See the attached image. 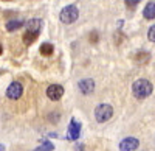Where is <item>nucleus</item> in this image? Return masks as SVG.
Segmentation results:
<instances>
[{
    "mask_svg": "<svg viewBox=\"0 0 155 151\" xmlns=\"http://www.w3.org/2000/svg\"><path fill=\"white\" fill-rule=\"evenodd\" d=\"M152 91H153L152 83L147 80H137L132 86V92L137 98H146L152 94Z\"/></svg>",
    "mask_w": 155,
    "mask_h": 151,
    "instance_id": "nucleus-1",
    "label": "nucleus"
},
{
    "mask_svg": "<svg viewBox=\"0 0 155 151\" xmlns=\"http://www.w3.org/2000/svg\"><path fill=\"white\" fill-rule=\"evenodd\" d=\"M78 16H79V11H78V8H76L74 5H68V6H65V8L61 11L59 19H61V22H64V23H73V22L78 19Z\"/></svg>",
    "mask_w": 155,
    "mask_h": 151,
    "instance_id": "nucleus-2",
    "label": "nucleus"
},
{
    "mask_svg": "<svg viewBox=\"0 0 155 151\" xmlns=\"http://www.w3.org/2000/svg\"><path fill=\"white\" fill-rule=\"evenodd\" d=\"M112 115H113V108L110 105H99L95 109V118L99 123H104V122L110 120Z\"/></svg>",
    "mask_w": 155,
    "mask_h": 151,
    "instance_id": "nucleus-3",
    "label": "nucleus"
},
{
    "mask_svg": "<svg viewBox=\"0 0 155 151\" xmlns=\"http://www.w3.org/2000/svg\"><path fill=\"white\" fill-rule=\"evenodd\" d=\"M22 94H23V86L19 81H12L6 89V97L9 100H19Z\"/></svg>",
    "mask_w": 155,
    "mask_h": 151,
    "instance_id": "nucleus-4",
    "label": "nucleus"
},
{
    "mask_svg": "<svg viewBox=\"0 0 155 151\" xmlns=\"http://www.w3.org/2000/svg\"><path fill=\"white\" fill-rule=\"evenodd\" d=\"M64 95V87L61 84H51L48 86L47 89V97L50 100H53V101H58V100H61Z\"/></svg>",
    "mask_w": 155,
    "mask_h": 151,
    "instance_id": "nucleus-5",
    "label": "nucleus"
},
{
    "mask_svg": "<svg viewBox=\"0 0 155 151\" xmlns=\"http://www.w3.org/2000/svg\"><path fill=\"white\" fill-rule=\"evenodd\" d=\"M79 134H81V123L73 118L70 122V126H68V131H67V139L68 140H78Z\"/></svg>",
    "mask_w": 155,
    "mask_h": 151,
    "instance_id": "nucleus-6",
    "label": "nucleus"
},
{
    "mask_svg": "<svg viewBox=\"0 0 155 151\" xmlns=\"http://www.w3.org/2000/svg\"><path fill=\"white\" fill-rule=\"evenodd\" d=\"M138 146H140V142L135 137H127V139L121 140V143H120L121 151H135Z\"/></svg>",
    "mask_w": 155,
    "mask_h": 151,
    "instance_id": "nucleus-7",
    "label": "nucleus"
},
{
    "mask_svg": "<svg viewBox=\"0 0 155 151\" xmlns=\"http://www.w3.org/2000/svg\"><path fill=\"white\" fill-rule=\"evenodd\" d=\"M78 87H79V91L85 95L92 94L95 91V81L92 78H85V80H81L79 83H78Z\"/></svg>",
    "mask_w": 155,
    "mask_h": 151,
    "instance_id": "nucleus-8",
    "label": "nucleus"
},
{
    "mask_svg": "<svg viewBox=\"0 0 155 151\" xmlns=\"http://www.w3.org/2000/svg\"><path fill=\"white\" fill-rule=\"evenodd\" d=\"M42 25L44 23H42L41 19H31V20L27 22V31L39 36V33H41V30H42Z\"/></svg>",
    "mask_w": 155,
    "mask_h": 151,
    "instance_id": "nucleus-9",
    "label": "nucleus"
},
{
    "mask_svg": "<svg viewBox=\"0 0 155 151\" xmlns=\"http://www.w3.org/2000/svg\"><path fill=\"white\" fill-rule=\"evenodd\" d=\"M143 16L146 19H153L155 17V2H149L143 11Z\"/></svg>",
    "mask_w": 155,
    "mask_h": 151,
    "instance_id": "nucleus-10",
    "label": "nucleus"
},
{
    "mask_svg": "<svg viewBox=\"0 0 155 151\" xmlns=\"http://www.w3.org/2000/svg\"><path fill=\"white\" fill-rule=\"evenodd\" d=\"M44 56H51L53 55V52H54V47H53V44H50V42H45V44H42L41 45V50H39Z\"/></svg>",
    "mask_w": 155,
    "mask_h": 151,
    "instance_id": "nucleus-11",
    "label": "nucleus"
},
{
    "mask_svg": "<svg viewBox=\"0 0 155 151\" xmlns=\"http://www.w3.org/2000/svg\"><path fill=\"white\" fill-rule=\"evenodd\" d=\"M22 25H23L22 20H9V22H6V30H8L9 33L17 31V30L22 27Z\"/></svg>",
    "mask_w": 155,
    "mask_h": 151,
    "instance_id": "nucleus-12",
    "label": "nucleus"
},
{
    "mask_svg": "<svg viewBox=\"0 0 155 151\" xmlns=\"http://www.w3.org/2000/svg\"><path fill=\"white\" fill-rule=\"evenodd\" d=\"M53 149H54V145H53V143H51L50 140H44L42 145L37 146L34 151H53Z\"/></svg>",
    "mask_w": 155,
    "mask_h": 151,
    "instance_id": "nucleus-13",
    "label": "nucleus"
},
{
    "mask_svg": "<svg viewBox=\"0 0 155 151\" xmlns=\"http://www.w3.org/2000/svg\"><path fill=\"white\" fill-rule=\"evenodd\" d=\"M36 39H37V34H33V33H28V31L23 34V44L25 45H31Z\"/></svg>",
    "mask_w": 155,
    "mask_h": 151,
    "instance_id": "nucleus-14",
    "label": "nucleus"
},
{
    "mask_svg": "<svg viewBox=\"0 0 155 151\" xmlns=\"http://www.w3.org/2000/svg\"><path fill=\"white\" fill-rule=\"evenodd\" d=\"M137 61H140V62H146L147 59H149V53L147 52H140L138 55H137V58H135Z\"/></svg>",
    "mask_w": 155,
    "mask_h": 151,
    "instance_id": "nucleus-15",
    "label": "nucleus"
},
{
    "mask_svg": "<svg viewBox=\"0 0 155 151\" xmlns=\"http://www.w3.org/2000/svg\"><path fill=\"white\" fill-rule=\"evenodd\" d=\"M147 39L152 41V42H155V25H152V27L149 28V31H147Z\"/></svg>",
    "mask_w": 155,
    "mask_h": 151,
    "instance_id": "nucleus-16",
    "label": "nucleus"
},
{
    "mask_svg": "<svg viewBox=\"0 0 155 151\" xmlns=\"http://www.w3.org/2000/svg\"><path fill=\"white\" fill-rule=\"evenodd\" d=\"M138 3H140V0H126V6L130 8V9H134Z\"/></svg>",
    "mask_w": 155,
    "mask_h": 151,
    "instance_id": "nucleus-17",
    "label": "nucleus"
},
{
    "mask_svg": "<svg viewBox=\"0 0 155 151\" xmlns=\"http://www.w3.org/2000/svg\"><path fill=\"white\" fill-rule=\"evenodd\" d=\"M90 41H92L93 44L98 42V33H96V31H92V33H90Z\"/></svg>",
    "mask_w": 155,
    "mask_h": 151,
    "instance_id": "nucleus-18",
    "label": "nucleus"
},
{
    "mask_svg": "<svg viewBox=\"0 0 155 151\" xmlns=\"http://www.w3.org/2000/svg\"><path fill=\"white\" fill-rule=\"evenodd\" d=\"M0 151H5V146L3 145H0Z\"/></svg>",
    "mask_w": 155,
    "mask_h": 151,
    "instance_id": "nucleus-19",
    "label": "nucleus"
},
{
    "mask_svg": "<svg viewBox=\"0 0 155 151\" xmlns=\"http://www.w3.org/2000/svg\"><path fill=\"white\" fill-rule=\"evenodd\" d=\"M0 55H2V45H0Z\"/></svg>",
    "mask_w": 155,
    "mask_h": 151,
    "instance_id": "nucleus-20",
    "label": "nucleus"
},
{
    "mask_svg": "<svg viewBox=\"0 0 155 151\" xmlns=\"http://www.w3.org/2000/svg\"><path fill=\"white\" fill-rule=\"evenodd\" d=\"M6 2H9V0H6Z\"/></svg>",
    "mask_w": 155,
    "mask_h": 151,
    "instance_id": "nucleus-21",
    "label": "nucleus"
}]
</instances>
